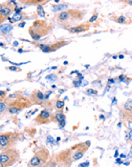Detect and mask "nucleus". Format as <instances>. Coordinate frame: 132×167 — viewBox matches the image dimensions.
<instances>
[{
  "instance_id": "15",
  "label": "nucleus",
  "mask_w": 132,
  "mask_h": 167,
  "mask_svg": "<svg viewBox=\"0 0 132 167\" xmlns=\"http://www.w3.org/2000/svg\"><path fill=\"white\" fill-rule=\"evenodd\" d=\"M25 18H26V14L22 12H14L12 19L10 17L8 19L11 20V23H13V22H17V21H21L22 19H25Z\"/></svg>"
},
{
  "instance_id": "22",
  "label": "nucleus",
  "mask_w": 132,
  "mask_h": 167,
  "mask_svg": "<svg viewBox=\"0 0 132 167\" xmlns=\"http://www.w3.org/2000/svg\"><path fill=\"white\" fill-rule=\"evenodd\" d=\"M86 92L88 93V94H92V95H98V91H96V90H93V89H87L86 90Z\"/></svg>"
},
{
  "instance_id": "31",
  "label": "nucleus",
  "mask_w": 132,
  "mask_h": 167,
  "mask_svg": "<svg viewBox=\"0 0 132 167\" xmlns=\"http://www.w3.org/2000/svg\"><path fill=\"white\" fill-rule=\"evenodd\" d=\"M119 57H120V59H123V55H119Z\"/></svg>"
},
{
  "instance_id": "32",
  "label": "nucleus",
  "mask_w": 132,
  "mask_h": 167,
  "mask_svg": "<svg viewBox=\"0 0 132 167\" xmlns=\"http://www.w3.org/2000/svg\"><path fill=\"white\" fill-rule=\"evenodd\" d=\"M131 149H132V147H131Z\"/></svg>"
},
{
  "instance_id": "14",
  "label": "nucleus",
  "mask_w": 132,
  "mask_h": 167,
  "mask_svg": "<svg viewBox=\"0 0 132 167\" xmlns=\"http://www.w3.org/2000/svg\"><path fill=\"white\" fill-rule=\"evenodd\" d=\"M111 20H114L116 23L119 24H131L132 20L124 16H111Z\"/></svg>"
},
{
  "instance_id": "7",
  "label": "nucleus",
  "mask_w": 132,
  "mask_h": 167,
  "mask_svg": "<svg viewBox=\"0 0 132 167\" xmlns=\"http://www.w3.org/2000/svg\"><path fill=\"white\" fill-rule=\"evenodd\" d=\"M22 134L18 132H3L0 135V149L14 147L22 140Z\"/></svg>"
},
{
  "instance_id": "18",
  "label": "nucleus",
  "mask_w": 132,
  "mask_h": 167,
  "mask_svg": "<svg viewBox=\"0 0 132 167\" xmlns=\"http://www.w3.org/2000/svg\"><path fill=\"white\" fill-rule=\"evenodd\" d=\"M66 8H68L67 5H56V6L53 7V11L54 12H57V11H61V10L66 9Z\"/></svg>"
},
{
  "instance_id": "19",
  "label": "nucleus",
  "mask_w": 132,
  "mask_h": 167,
  "mask_svg": "<svg viewBox=\"0 0 132 167\" xmlns=\"http://www.w3.org/2000/svg\"><path fill=\"white\" fill-rule=\"evenodd\" d=\"M18 1L24 5H31V6L34 5V0H18Z\"/></svg>"
},
{
  "instance_id": "13",
  "label": "nucleus",
  "mask_w": 132,
  "mask_h": 167,
  "mask_svg": "<svg viewBox=\"0 0 132 167\" xmlns=\"http://www.w3.org/2000/svg\"><path fill=\"white\" fill-rule=\"evenodd\" d=\"M90 27H91L90 23H82V24H79V25L70 27L67 29V31L70 34H79V33H84V32L89 31Z\"/></svg>"
},
{
  "instance_id": "24",
  "label": "nucleus",
  "mask_w": 132,
  "mask_h": 167,
  "mask_svg": "<svg viewBox=\"0 0 132 167\" xmlns=\"http://www.w3.org/2000/svg\"><path fill=\"white\" fill-rule=\"evenodd\" d=\"M7 70H11V71H16V72H19L20 71V69L18 68V67H7L6 68Z\"/></svg>"
},
{
  "instance_id": "9",
  "label": "nucleus",
  "mask_w": 132,
  "mask_h": 167,
  "mask_svg": "<svg viewBox=\"0 0 132 167\" xmlns=\"http://www.w3.org/2000/svg\"><path fill=\"white\" fill-rule=\"evenodd\" d=\"M56 121L55 115L50 113L48 110H42L35 119L36 124H48V123Z\"/></svg>"
},
{
  "instance_id": "30",
  "label": "nucleus",
  "mask_w": 132,
  "mask_h": 167,
  "mask_svg": "<svg viewBox=\"0 0 132 167\" xmlns=\"http://www.w3.org/2000/svg\"><path fill=\"white\" fill-rule=\"evenodd\" d=\"M116 162H117V163H122V162H123L121 161V159H120V158H118V159H117V161H116Z\"/></svg>"
},
{
  "instance_id": "1",
  "label": "nucleus",
  "mask_w": 132,
  "mask_h": 167,
  "mask_svg": "<svg viewBox=\"0 0 132 167\" xmlns=\"http://www.w3.org/2000/svg\"><path fill=\"white\" fill-rule=\"evenodd\" d=\"M91 146V141L86 140L74 144L54 156V162L57 166H71L75 162L82 158Z\"/></svg>"
},
{
  "instance_id": "28",
  "label": "nucleus",
  "mask_w": 132,
  "mask_h": 167,
  "mask_svg": "<svg viewBox=\"0 0 132 167\" xmlns=\"http://www.w3.org/2000/svg\"><path fill=\"white\" fill-rule=\"evenodd\" d=\"M18 26H19V27H24V26H25V22H24V21H23V22H22L21 24H19Z\"/></svg>"
},
{
  "instance_id": "16",
  "label": "nucleus",
  "mask_w": 132,
  "mask_h": 167,
  "mask_svg": "<svg viewBox=\"0 0 132 167\" xmlns=\"http://www.w3.org/2000/svg\"><path fill=\"white\" fill-rule=\"evenodd\" d=\"M55 119H56V121L61 122V121H62V120H65V115L63 114L62 111L58 110V111L55 114Z\"/></svg>"
},
{
  "instance_id": "12",
  "label": "nucleus",
  "mask_w": 132,
  "mask_h": 167,
  "mask_svg": "<svg viewBox=\"0 0 132 167\" xmlns=\"http://www.w3.org/2000/svg\"><path fill=\"white\" fill-rule=\"evenodd\" d=\"M122 115L124 119L128 121H132V100L129 99L124 103L123 110H122Z\"/></svg>"
},
{
  "instance_id": "3",
  "label": "nucleus",
  "mask_w": 132,
  "mask_h": 167,
  "mask_svg": "<svg viewBox=\"0 0 132 167\" xmlns=\"http://www.w3.org/2000/svg\"><path fill=\"white\" fill-rule=\"evenodd\" d=\"M53 26L45 20H35L34 23L29 27V34L34 40H39L53 30Z\"/></svg>"
},
{
  "instance_id": "29",
  "label": "nucleus",
  "mask_w": 132,
  "mask_h": 167,
  "mask_svg": "<svg viewBox=\"0 0 132 167\" xmlns=\"http://www.w3.org/2000/svg\"><path fill=\"white\" fill-rule=\"evenodd\" d=\"M88 165V162L86 163H82V164H79V166H87Z\"/></svg>"
},
{
  "instance_id": "11",
  "label": "nucleus",
  "mask_w": 132,
  "mask_h": 167,
  "mask_svg": "<svg viewBox=\"0 0 132 167\" xmlns=\"http://www.w3.org/2000/svg\"><path fill=\"white\" fill-rule=\"evenodd\" d=\"M29 98L31 99L33 104L41 105L43 103V101L45 100V96L43 95V93L40 90H35L30 95V98Z\"/></svg>"
},
{
  "instance_id": "21",
  "label": "nucleus",
  "mask_w": 132,
  "mask_h": 167,
  "mask_svg": "<svg viewBox=\"0 0 132 167\" xmlns=\"http://www.w3.org/2000/svg\"><path fill=\"white\" fill-rule=\"evenodd\" d=\"M13 29V27L11 26V25H6V30H12ZM1 33H2V34L5 33V30H4V26L3 25H1Z\"/></svg>"
},
{
  "instance_id": "2",
  "label": "nucleus",
  "mask_w": 132,
  "mask_h": 167,
  "mask_svg": "<svg viewBox=\"0 0 132 167\" xmlns=\"http://www.w3.org/2000/svg\"><path fill=\"white\" fill-rule=\"evenodd\" d=\"M86 14V11L79 10V9H67L61 11L55 17L56 21L60 24L61 27H62L65 30L68 28L75 26L74 24L76 22L82 20Z\"/></svg>"
},
{
  "instance_id": "6",
  "label": "nucleus",
  "mask_w": 132,
  "mask_h": 167,
  "mask_svg": "<svg viewBox=\"0 0 132 167\" xmlns=\"http://www.w3.org/2000/svg\"><path fill=\"white\" fill-rule=\"evenodd\" d=\"M50 152L46 147H39L28 162V166H44L50 161Z\"/></svg>"
},
{
  "instance_id": "25",
  "label": "nucleus",
  "mask_w": 132,
  "mask_h": 167,
  "mask_svg": "<svg viewBox=\"0 0 132 167\" xmlns=\"http://www.w3.org/2000/svg\"><path fill=\"white\" fill-rule=\"evenodd\" d=\"M38 13L40 16H45V12H44L43 11H39V12H38Z\"/></svg>"
},
{
  "instance_id": "4",
  "label": "nucleus",
  "mask_w": 132,
  "mask_h": 167,
  "mask_svg": "<svg viewBox=\"0 0 132 167\" xmlns=\"http://www.w3.org/2000/svg\"><path fill=\"white\" fill-rule=\"evenodd\" d=\"M20 158L19 152L16 147L0 149V166L10 167L16 163Z\"/></svg>"
},
{
  "instance_id": "5",
  "label": "nucleus",
  "mask_w": 132,
  "mask_h": 167,
  "mask_svg": "<svg viewBox=\"0 0 132 167\" xmlns=\"http://www.w3.org/2000/svg\"><path fill=\"white\" fill-rule=\"evenodd\" d=\"M7 98L9 99V105H8V109H7V112L10 115H16L17 113L24 110V109L34 105L30 98H27L22 96L14 99H11L9 97H7Z\"/></svg>"
},
{
  "instance_id": "27",
  "label": "nucleus",
  "mask_w": 132,
  "mask_h": 167,
  "mask_svg": "<svg viewBox=\"0 0 132 167\" xmlns=\"http://www.w3.org/2000/svg\"><path fill=\"white\" fill-rule=\"evenodd\" d=\"M113 82H114V79H112V78L108 79V83H113Z\"/></svg>"
},
{
  "instance_id": "8",
  "label": "nucleus",
  "mask_w": 132,
  "mask_h": 167,
  "mask_svg": "<svg viewBox=\"0 0 132 167\" xmlns=\"http://www.w3.org/2000/svg\"><path fill=\"white\" fill-rule=\"evenodd\" d=\"M14 3L12 1H7L3 2L0 6V23H3L5 20L9 18L10 14L14 12L16 8H14Z\"/></svg>"
},
{
  "instance_id": "26",
  "label": "nucleus",
  "mask_w": 132,
  "mask_h": 167,
  "mask_svg": "<svg viewBox=\"0 0 132 167\" xmlns=\"http://www.w3.org/2000/svg\"><path fill=\"white\" fill-rule=\"evenodd\" d=\"M126 76H123V75H122V76H119V78H120V80H122V81H124V79H126Z\"/></svg>"
},
{
  "instance_id": "17",
  "label": "nucleus",
  "mask_w": 132,
  "mask_h": 167,
  "mask_svg": "<svg viewBox=\"0 0 132 167\" xmlns=\"http://www.w3.org/2000/svg\"><path fill=\"white\" fill-rule=\"evenodd\" d=\"M55 107L57 109V110H62L64 107V101L63 100H57Z\"/></svg>"
},
{
  "instance_id": "23",
  "label": "nucleus",
  "mask_w": 132,
  "mask_h": 167,
  "mask_svg": "<svg viewBox=\"0 0 132 167\" xmlns=\"http://www.w3.org/2000/svg\"><path fill=\"white\" fill-rule=\"evenodd\" d=\"M5 96H7V92L2 90L1 92H0V100H1V99H4V98H5Z\"/></svg>"
},
{
  "instance_id": "20",
  "label": "nucleus",
  "mask_w": 132,
  "mask_h": 167,
  "mask_svg": "<svg viewBox=\"0 0 132 167\" xmlns=\"http://www.w3.org/2000/svg\"><path fill=\"white\" fill-rule=\"evenodd\" d=\"M98 16H99V13L98 12H95L93 16H92V17L88 20V23H92V22H94L95 20H96L97 18H98Z\"/></svg>"
},
{
  "instance_id": "10",
  "label": "nucleus",
  "mask_w": 132,
  "mask_h": 167,
  "mask_svg": "<svg viewBox=\"0 0 132 167\" xmlns=\"http://www.w3.org/2000/svg\"><path fill=\"white\" fill-rule=\"evenodd\" d=\"M68 44H69V41L61 40L56 43H53V44H40L38 46L43 53H52V52H56L57 50L61 49L63 46H66Z\"/></svg>"
}]
</instances>
